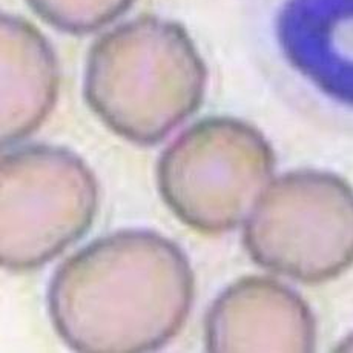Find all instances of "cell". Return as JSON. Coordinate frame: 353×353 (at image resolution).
<instances>
[{
    "label": "cell",
    "instance_id": "6da1fadb",
    "mask_svg": "<svg viewBox=\"0 0 353 353\" xmlns=\"http://www.w3.org/2000/svg\"><path fill=\"white\" fill-rule=\"evenodd\" d=\"M194 300L186 255L166 236L129 229L88 244L54 274L50 316L85 353L157 350L179 334Z\"/></svg>",
    "mask_w": 353,
    "mask_h": 353
},
{
    "label": "cell",
    "instance_id": "7a4b0ae2",
    "mask_svg": "<svg viewBox=\"0 0 353 353\" xmlns=\"http://www.w3.org/2000/svg\"><path fill=\"white\" fill-rule=\"evenodd\" d=\"M206 68L180 23L140 16L101 36L88 54L85 99L119 137L149 146L199 110Z\"/></svg>",
    "mask_w": 353,
    "mask_h": 353
},
{
    "label": "cell",
    "instance_id": "3957f363",
    "mask_svg": "<svg viewBox=\"0 0 353 353\" xmlns=\"http://www.w3.org/2000/svg\"><path fill=\"white\" fill-rule=\"evenodd\" d=\"M274 168V149L255 126L210 117L186 129L161 154L159 191L186 226L223 234L252 212L272 183Z\"/></svg>",
    "mask_w": 353,
    "mask_h": 353
},
{
    "label": "cell",
    "instance_id": "277c9868",
    "mask_svg": "<svg viewBox=\"0 0 353 353\" xmlns=\"http://www.w3.org/2000/svg\"><path fill=\"white\" fill-rule=\"evenodd\" d=\"M0 263L39 269L91 228L99 206L92 171L70 149L34 145L0 160Z\"/></svg>",
    "mask_w": 353,
    "mask_h": 353
},
{
    "label": "cell",
    "instance_id": "5b68a950",
    "mask_svg": "<svg viewBox=\"0 0 353 353\" xmlns=\"http://www.w3.org/2000/svg\"><path fill=\"white\" fill-rule=\"evenodd\" d=\"M244 246L261 268L292 280H332L353 264V189L329 172L284 174L249 214Z\"/></svg>",
    "mask_w": 353,
    "mask_h": 353
},
{
    "label": "cell",
    "instance_id": "8992f818",
    "mask_svg": "<svg viewBox=\"0 0 353 353\" xmlns=\"http://www.w3.org/2000/svg\"><path fill=\"white\" fill-rule=\"evenodd\" d=\"M314 315L294 290L246 276L216 298L206 318L209 352H312Z\"/></svg>",
    "mask_w": 353,
    "mask_h": 353
},
{
    "label": "cell",
    "instance_id": "52a82bcc",
    "mask_svg": "<svg viewBox=\"0 0 353 353\" xmlns=\"http://www.w3.org/2000/svg\"><path fill=\"white\" fill-rule=\"evenodd\" d=\"M272 28L290 70L353 111V0H283Z\"/></svg>",
    "mask_w": 353,
    "mask_h": 353
},
{
    "label": "cell",
    "instance_id": "ba28073f",
    "mask_svg": "<svg viewBox=\"0 0 353 353\" xmlns=\"http://www.w3.org/2000/svg\"><path fill=\"white\" fill-rule=\"evenodd\" d=\"M2 145L30 137L50 117L59 96V63L48 40L28 20L0 17Z\"/></svg>",
    "mask_w": 353,
    "mask_h": 353
},
{
    "label": "cell",
    "instance_id": "9c48e42d",
    "mask_svg": "<svg viewBox=\"0 0 353 353\" xmlns=\"http://www.w3.org/2000/svg\"><path fill=\"white\" fill-rule=\"evenodd\" d=\"M134 2L135 0H26L43 22L76 36L110 25L125 14Z\"/></svg>",
    "mask_w": 353,
    "mask_h": 353
},
{
    "label": "cell",
    "instance_id": "30bf717a",
    "mask_svg": "<svg viewBox=\"0 0 353 353\" xmlns=\"http://www.w3.org/2000/svg\"><path fill=\"white\" fill-rule=\"evenodd\" d=\"M336 350L341 352H353V335H350L349 338H345L344 341L339 344V347Z\"/></svg>",
    "mask_w": 353,
    "mask_h": 353
}]
</instances>
